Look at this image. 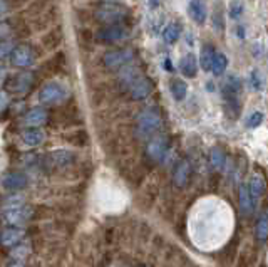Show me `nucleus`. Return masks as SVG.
Wrapping results in <instances>:
<instances>
[{"label": "nucleus", "mask_w": 268, "mask_h": 267, "mask_svg": "<svg viewBox=\"0 0 268 267\" xmlns=\"http://www.w3.org/2000/svg\"><path fill=\"white\" fill-rule=\"evenodd\" d=\"M124 17H126V9L121 7L118 4H112V2H106L95 10V19L106 25L119 24Z\"/></svg>", "instance_id": "7ed1b4c3"}, {"label": "nucleus", "mask_w": 268, "mask_h": 267, "mask_svg": "<svg viewBox=\"0 0 268 267\" xmlns=\"http://www.w3.org/2000/svg\"><path fill=\"white\" fill-rule=\"evenodd\" d=\"M22 141L29 146H39L46 141V131L41 130V126H29L27 130L22 131Z\"/></svg>", "instance_id": "9d476101"}, {"label": "nucleus", "mask_w": 268, "mask_h": 267, "mask_svg": "<svg viewBox=\"0 0 268 267\" xmlns=\"http://www.w3.org/2000/svg\"><path fill=\"white\" fill-rule=\"evenodd\" d=\"M5 76H7V73H5V69L0 67V84H4V82H5Z\"/></svg>", "instance_id": "58836bf2"}, {"label": "nucleus", "mask_w": 268, "mask_h": 267, "mask_svg": "<svg viewBox=\"0 0 268 267\" xmlns=\"http://www.w3.org/2000/svg\"><path fill=\"white\" fill-rule=\"evenodd\" d=\"M215 52L216 50L209 46V44H205V46L201 47V52H200V66H201V69H205V71H212V62H213Z\"/></svg>", "instance_id": "393cba45"}, {"label": "nucleus", "mask_w": 268, "mask_h": 267, "mask_svg": "<svg viewBox=\"0 0 268 267\" xmlns=\"http://www.w3.org/2000/svg\"><path fill=\"white\" fill-rule=\"evenodd\" d=\"M263 113L261 111H253L250 116L246 118V126L248 128H258V126L263 123Z\"/></svg>", "instance_id": "7c9ffc66"}, {"label": "nucleus", "mask_w": 268, "mask_h": 267, "mask_svg": "<svg viewBox=\"0 0 268 267\" xmlns=\"http://www.w3.org/2000/svg\"><path fill=\"white\" fill-rule=\"evenodd\" d=\"M250 82H252V87L260 91L261 87H263V78H261V74L258 69H253L250 73Z\"/></svg>", "instance_id": "473e14b6"}, {"label": "nucleus", "mask_w": 268, "mask_h": 267, "mask_svg": "<svg viewBox=\"0 0 268 267\" xmlns=\"http://www.w3.org/2000/svg\"><path fill=\"white\" fill-rule=\"evenodd\" d=\"M29 254H30V245L27 242L14 245V251L10 252V262L9 264L10 265H22Z\"/></svg>", "instance_id": "aec40b11"}, {"label": "nucleus", "mask_w": 268, "mask_h": 267, "mask_svg": "<svg viewBox=\"0 0 268 267\" xmlns=\"http://www.w3.org/2000/svg\"><path fill=\"white\" fill-rule=\"evenodd\" d=\"M166 150H168V139L164 136H156L148 143L146 155H148V158H151L152 162H161L166 155Z\"/></svg>", "instance_id": "1a4fd4ad"}, {"label": "nucleus", "mask_w": 268, "mask_h": 267, "mask_svg": "<svg viewBox=\"0 0 268 267\" xmlns=\"http://www.w3.org/2000/svg\"><path fill=\"white\" fill-rule=\"evenodd\" d=\"M10 61L15 67H30L35 61L34 50L29 46H17L10 52Z\"/></svg>", "instance_id": "423d86ee"}, {"label": "nucleus", "mask_w": 268, "mask_h": 267, "mask_svg": "<svg viewBox=\"0 0 268 267\" xmlns=\"http://www.w3.org/2000/svg\"><path fill=\"white\" fill-rule=\"evenodd\" d=\"M32 213V207L29 205H22V207H17V208H10V210H4L2 213V222L7 224L10 227H21L24 225L25 222H29Z\"/></svg>", "instance_id": "20e7f679"}, {"label": "nucleus", "mask_w": 268, "mask_h": 267, "mask_svg": "<svg viewBox=\"0 0 268 267\" xmlns=\"http://www.w3.org/2000/svg\"><path fill=\"white\" fill-rule=\"evenodd\" d=\"M22 205H25V197L22 193H15V192H12L10 195L4 197L2 203H0L2 210H10V208H17V207H22Z\"/></svg>", "instance_id": "5701e85b"}, {"label": "nucleus", "mask_w": 268, "mask_h": 267, "mask_svg": "<svg viewBox=\"0 0 268 267\" xmlns=\"http://www.w3.org/2000/svg\"><path fill=\"white\" fill-rule=\"evenodd\" d=\"M255 237H257L258 242H266L268 240V217L266 215H261L257 220V225H255Z\"/></svg>", "instance_id": "cd10ccee"}, {"label": "nucleus", "mask_w": 268, "mask_h": 267, "mask_svg": "<svg viewBox=\"0 0 268 267\" xmlns=\"http://www.w3.org/2000/svg\"><path fill=\"white\" fill-rule=\"evenodd\" d=\"M228 67V59L223 52H215L213 62H212V73L215 76H223Z\"/></svg>", "instance_id": "a878e982"}, {"label": "nucleus", "mask_w": 268, "mask_h": 267, "mask_svg": "<svg viewBox=\"0 0 268 267\" xmlns=\"http://www.w3.org/2000/svg\"><path fill=\"white\" fill-rule=\"evenodd\" d=\"M161 2H163V0H148V7L151 10H155V9L159 7V5H161Z\"/></svg>", "instance_id": "e433bc0d"}, {"label": "nucleus", "mask_w": 268, "mask_h": 267, "mask_svg": "<svg viewBox=\"0 0 268 267\" xmlns=\"http://www.w3.org/2000/svg\"><path fill=\"white\" fill-rule=\"evenodd\" d=\"M9 103H10L9 94L5 93V91H0V111H4L5 108L9 106Z\"/></svg>", "instance_id": "f704fd0d"}, {"label": "nucleus", "mask_w": 268, "mask_h": 267, "mask_svg": "<svg viewBox=\"0 0 268 267\" xmlns=\"http://www.w3.org/2000/svg\"><path fill=\"white\" fill-rule=\"evenodd\" d=\"M10 32V25L5 22H0V39H4L5 35H9Z\"/></svg>", "instance_id": "c9c22d12"}, {"label": "nucleus", "mask_w": 268, "mask_h": 267, "mask_svg": "<svg viewBox=\"0 0 268 267\" xmlns=\"http://www.w3.org/2000/svg\"><path fill=\"white\" fill-rule=\"evenodd\" d=\"M0 14H2V12H0Z\"/></svg>", "instance_id": "a19ab883"}, {"label": "nucleus", "mask_w": 268, "mask_h": 267, "mask_svg": "<svg viewBox=\"0 0 268 267\" xmlns=\"http://www.w3.org/2000/svg\"><path fill=\"white\" fill-rule=\"evenodd\" d=\"M189 176H191V165L188 160H183L176 165V168H175V175H173V182H175V185L178 188H184L186 187V183L189 180Z\"/></svg>", "instance_id": "ddd939ff"}, {"label": "nucleus", "mask_w": 268, "mask_h": 267, "mask_svg": "<svg viewBox=\"0 0 268 267\" xmlns=\"http://www.w3.org/2000/svg\"><path fill=\"white\" fill-rule=\"evenodd\" d=\"M238 35L241 37V39H243V37H245V32H243V27H238Z\"/></svg>", "instance_id": "ea45409f"}, {"label": "nucleus", "mask_w": 268, "mask_h": 267, "mask_svg": "<svg viewBox=\"0 0 268 267\" xmlns=\"http://www.w3.org/2000/svg\"><path fill=\"white\" fill-rule=\"evenodd\" d=\"M180 35H181V27L176 22L168 24L163 30V39L168 44H175L178 39H180Z\"/></svg>", "instance_id": "bb28decb"}, {"label": "nucleus", "mask_w": 268, "mask_h": 267, "mask_svg": "<svg viewBox=\"0 0 268 267\" xmlns=\"http://www.w3.org/2000/svg\"><path fill=\"white\" fill-rule=\"evenodd\" d=\"M209 163H212V167L215 170L223 168V165H225V153H223L221 148H213L209 151Z\"/></svg>", "instance_id": "c85d7f7f"}, {"label": "nucleus", "mask_w": 268, "mask_h": 267, "mask_svg": "<svg viewBox=\"0 0 268 267\" xmlns=\"http://www.w3.org/2000/svg\"><path fill=\"white\" fill-rule=\"evenodd\" d=\"M24 237H25V234H24L22 228L9 227L0 234V244L5 245V247H14L17 244H21Z\"/></svg>", "instance_id": "f8f14e48"}, {"label": "nucleus", "mask_w": 268, "mask_h": 267, "mask_svg": "<svg viewBox=\"0 0 268 267\" xmlns=\"http://www.w3.org/2000/svg\"><path fill=\"white\" fill-rule=\"evenodd\" d=\"M12 50H14V44H9V42H0V61H4L5 57L10 56Z\"/></svg>", "instance_id": "72a5a7b5"}, {"label": "nucleus", "mask_w": 268, "mask_h": 267, "mask_svg": "<svg viewBox=\"0 0 268 267\" xmlns=\"http://www.w3.org/2000/svg\"><path fill=\"white\" fill-rule=\"evenodd\" d=\"M248 188H250L252 197H253L255 200L261 199V197H263L265 192H266V182H265V178L261 176V175H253L250 178V183H248Z\"/></svg>", "instance_id": "412c9836"}, {"label": "nucleus", "mask_w": 268, "mask_h": 267, "mask_svg": "<svg viewBox=\"0 0 268 267\" xmlns=\"http://www.w3.org/2000/svg\"><path fill=\"white\" fill-rule=\"evenodd\" d=\"M134 57V50L132 49H116L111 50L104 56V66L111 67V69H118V67H124L132 61Z\"/></svg>", "instance_id": "39448f33"}, {"label": "nucleus", "mask_w": 268, "mask_h": 267, "mask_svg": "<svg viewBox=\"0 0 268 267\" xmlns=\"http://www.w3.org/2000/svg\"><path fill=\"white\" fill-rule=\"evenodd\" d=\"M2 187L5 190H10V192H15V190H21L27 185V178L22 173H7L2 176Z\"/></svg>", "instance_id": "dca6fc26"}, {"label": "nucleus", "mask_w": 268, "mask_h": 267, "mask_svg": "<svg viewBox=\"0 0 268 267\" xmlns=\"http://www.w3.org/2000/svg\"><path fill=\"white\" fill-rule=\"evenodd\" d=\"M253 197L248 185H240L238 190V205H240V210L243 212L245 215H250L253 212Z\"/></svg>", "instance_id": "a211bd4d"}, {"label": "nucleus", "mask_w": 268, "mask_h": 267, "mask_svg": "<svg viewBox=\"0 0 268 267\" xmlns=\"http://www.w3.org/2000/svg\"><path fill=\"white\" fill-rule=\"evenodd\" d=\"M141 78H143V74L139 73L138 67H129V66L121 67L119 81H121V84H123L124 89H131Z\"/></svg>", "instance_id": "4468645a"}, {"label": "nucleus", "mask_w": 268, "mask_h": 267, "mask_svg": "<svg viewBox=\"0 0 268 267\" xmlns=\"http://www.w3.org/2000/svg\"><path fill=\"white\" fill-rule=\"evenodd\" d=\"M131 96H132V99H136V101H139V99H144V98H148L149 94H151V91H152V81L151 79H148V78H143L139 79L136 84H134L131 89Z\"/></svg>", "instance_id": "2eb2a0df"}, {"label": "nucleus", "mask_w": 268, "mask_h": 267, "mask_svg": "<svg viewBox=\"0 0 268 267\" xmlns=\"http://www.w3.org/2000/svg\"><path fill=\"white\" fill-rule=\"evenodd\" d=\"M32 82H34V76H32V73H21V74H15L14 78L9 81L7 87L12 93L24 94L32 87Z\"/></svg>", "instance_id": "6e6552de"}, {"label": "nucleus", "mask_w": 268, "mask_h": 267, "mask_svg": "<svg viewBox=\"0 0 268 267\" xmlns=\"http://www.w3.org/2000/svg\"><path fill=\"white\" fill-rule=\"evenodd\" d=\"M180 71L184 78H196L198 74V61L193 54H186L180 61Z\"/></svg>", "instance_id": "6ab92c4d"}, {"label": "nucleus", "mask_w": 268, "mask_h": 267, "mask_svg": "<svg viewBox=\"0 0 268 267\" xmlns=\"http://www.w3.org/2000/svg\"><path fill=\"white\" fill-rule=\"evenodd\" d=\"M188 12L196 24H205L206 21V4L205 0H189Z\"/></svg>", "instance_id": "f3484780"}, {"label": "nucleus", "mask_w": 268, "mask_h": 267, "mask_svg": "<svg viewBox=\"0 0 268 267\" xmlns=\"http://www.w3.org/2000/svg\"><path fill=\"white\" fill-rule=\"evenodd\" d=\"M169 91H171V96L176 101H183L188 94V86L183 79H173L169 84Z\"/></svg>", "instance_id": "b1692460"}, {"label": "nucleus", "mask_w": 268, "mask_h": 267, "mask_svg": "<svg viewBox=\"0 0 268 267\" xmlns=\"http://www.w3.org/2000/svg\"><path fill=\"white\" fill-rule=\"evenodd\" d=\"M69 98L67 87L61 82H49L39 91V103L47 106H55L64 103Z\"/></svg>", "instance_id": "f03ea898"}, {"label": "nucleus", "mask_w": 268, "mask_h": 267, "mask_svg": "<svg viewBox=\"0 0 268 267\" xmlns=\"http://www.w3.org/2000/svg\"><path fill=\"white\" fill-rule=\"evenodd\" d=\"M243 10H245L243 9V4L238 2V0H233V2L229 4V17L235 19V21L243 15Z\"/></svg>", "instance_id": "2f4dec72"}, {"label": "nucleus", "mask_w": 268, "mask_h": 267, "mask_svg": "<svg viewBox=\"0 0 268 267\" xmlns=\"http://www.w3.org/2000/svg\"><path fill=\"white\" fill-rule=\"evenodd\" d=\"M126 37H127V29L121 24H111V25H107V27L101 29L98 32V39L101 42H106V44L123 41V39H126Z\"/></svg>", "instance_id": "0eeeda50"}, {"label": "nucleus", "mask_w": 268, "mask_h": 267, "mask_svg": "<svg viewBox=\"0 0 268 267\" xmlns=\"http://www.w3.org/2000/svg\"><path fill=\"white\" fill-rule=\"evenodd\" d=\"M240 87L241 82L238 78H228V81L225 82V87H223V93H225V96H237Z\"/></svg>", "instance_id": "c756f323"}, {"label": "nucleus", "mask_w": 268, "mask_h": 267, "mask_svg": "<svg viewBox=\"0 0 268 267\" xmlns=\"http://www.w3.org/2000/svg\"><path fill=\"white\" fill-rule=\"evenodd\" d=\"M163 66L166 67V71H175V69H173V64H171V59H169V57H166V59H164V62H163Z\"/></svg>", "instance_id": "4c0bfd02"}, {"label": "nucleus", "mask_w": 268, "mask_h": 267, "mask_svg": "<svg viewBox=\"0 0 268 267\" xmlns=\"http://www.w3.org/2000/svg\"><path fill=\"white\" fill-rule=\"evenodd\" d=\"M161 114H159L155 108H148V110H144L139 113L138 116V135L139 138H151L155 133L161 128Z\"/></svg>", "instance_id": "f257e3e1"}, {"label": "nucleus", "mask_w": 268, "mask_h": 267, "mask_svg": "<svg viewBox=\"0 0 268 267\" xmlns=\"http://www.w3.org/2000/svg\"><path fill=\"white\" fill-rule=\"evenodd\" d=\"M47 119H49L47 110H44V108H34V110H30L29 113H25L22 123L29 128V126H42V124H46Z\"/></svg>", "instance_id": "9b49d317"}, {"label": "nucleus", "mask_w": 268, "mask_h": 267, "mask_svg": "<svg viewBox=\"0 0 268 267\" xmlns=\"http://www.w3.org/2000/svg\"><path fill=\"white\" fill-rule=\"evenodd\" d=\"M49 160L55 167H67L69 163H72L74 155L69 150H55L49 155Z\"/></svg>", "instance_id": "4be33fe9"}]
</instances>
